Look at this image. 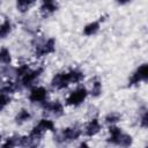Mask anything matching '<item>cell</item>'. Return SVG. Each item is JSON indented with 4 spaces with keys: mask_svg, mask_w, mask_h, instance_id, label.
Segmentation results:
<instances>
[{
    "mask_svg": "<svg viewBox=\"0 0 148 148\" xmlns=\"http://www.w3.org/2000/svg\"><path fill=\"white\" fill-rule=\"evenodd\" d=\"M10 62V52L8 51V49L2 47L0 50V65L7 66Z\"/></svg>",
    "mask_w": 148,
    "mask_h": 148,
    "instance_id": "2e32d148",
    "label": "cell"
},
{
    "mask_svg": "<svg viewBox=\"0 0 148 148\" xmlns=\"http://www.w3.org/2000/svg\"><path fill=\"white\" fill-rule=\"evenodd\" d=\"M58 9V5L56 0H43L40 6V14L43 16H49L53 14Z\"/></svg>",
    "mask_w": 148,
    "mask_h": 148,
    "instance_id": "30bf717a",
    "label": "cell"
},
{
    "mask_svg": "<svg viewBox=\"0 0 148 148\" xmlns=\"http://www.w3.org/2000/svg\"><path fill=\"white\" fill-rule=\"evenodd\" d=\"M42 72H43V68H37V69H34V71H28L23 76H21V83H22V86L23 87H25V88H28V87H31L34 83H35V81L39 77V75L42 74Z\"/></svg>",
    "mask_w": 148,
    "mask_h": 148,
    "instance_id": "277c9868",
    "label": "cell"
},
{
    "mask_svg": "<svg viewBox=\"0 0 148 148\" xmlns=\"http://www.w3.org/2000/svg\"><path fill=\"white\" fill-rule=\"evenodd\" d=\"M35 1L36 0H16L17 9L20 12H25V10H28L35 3Z\"/></svg>",
    "mask_w": 148,
    "mask_h": 148,
    "instance_id": "9a60e30c",
    "label": "cell"
},
{
    "mask_svg": "<svg viewBox=\"0 0 148 148\" xmlns=\"http://www.w3.org/2000/svg\"><path fill=\"white\" fill-rule=\"evenodd\" d=\"M98 30H99V22H91L84 27L83 34L86 36H91V35H95Z\"/></svg>",
    "mask_w": 148,
    "mask_h": 148,
    "instance_id": "7c38bea8",
    "label": "cell"
},
{
    "mask_svg": "<svg viewBox=\"0 0 148 148\" xmlns=\"http://www.w3.org/2000/svg\"><path fill=\"white\" fill-rule=\"evenodd\" d=\"M9 103H10L9 94H6L3 91H0V111L2 109H5Z\"/></svg>",
    "mask_w": 148,
    "mask_h": 148,
    "instance_id": "d6986e66",
    "label": "cell"
},
{
    "mask_svg": "<svg viewBox=\"0 0 148 148\" xmlns=\"http://www.w3.org/2000/svg\"><path fill=\"white\" fill-rule=\"evenodd\" d=\"M0 141H1V134H0Z\"/></svg>",
    "mask_w": 148,
    "mask_h": 148,
    "instance_id": "cb8c5ba5",
    "label": "cell"
},
{
    "mask_svg": "<svg viewBox=\"0 0 148 148\" xmlns=\"http://www.w3.org/2000/svg\"><path fill=\"white\" fill-rule=\"evenodd\" d=\"M51 84L53 88L56 89H64L66 88L68 84H71V80H69V74L68 73H58L53 76Z\"/></svg>",
    "mask_w": 148,
    "mask_h": 148,
    "instance_id": "8992f818",
    "label": "cell"
},
{
    "mask_svg": "<svg viewBox=\"0 0 148 148\" xmlns=\"http://www.w3.org/2000/svg\"><path fill=\"white\" fill-rule=\"evenodd\" d=\"M101 128H102V125L99 124V121H98L96 118H94L92 120H90V121L87 124L84 133H86V135H88V136H94V135H96V134L101 131Z\"/></svg>",
    "mask_w": 148,
    "mask_h": 148,
    "instance_id": "8fae6325",
    "label": "cell"
},
{
    "mask_svg": "<svg viewBox=\"0 0 148 148\" xmlns=\"http://www.w3.org/2000/svg\"><path fill=\"white\" fill-rule=\"evenodd\" d=\"M88 95V91L86 88H77L76 90L72 91L67 98H66V104L68 105H72V106H77L80 105L87 97Z\"/></svg>",
    "mask_w": 148,
    "mask_h": 148,
    "instance_id": "3957f363",
    "label": "cell"
},
{
    "mask_svg": "<svg viewBox=\"0 0 148 148\" xmlns=\"http://www.w3.org/2000/svg\"><path fill=\"white\" fill-rule=\"evenodd\" d=\"M131 143H132V136L123 132V133L120 134L118 141H117V145H118V146H123V147H127V146H130Z\"/></svg>",
    "mask_w": 148,
    "mask_h": 148,
    "instance_id": "ac0fdd59",
    "label": "cell"
},
{
    "mask_svg": "<svg viewBox=\"0 0 148 148\" xmlns=\"http://www.w3.org/2000/svg\"><path fill=\"white\" fill-rule=\"evenodd\" d=\"M12 31V23L9 20H5L0 24V38H5Z\"/></svg>",
    "mask_w": 148,
    "mask_h": 148,
    "instance_id": "5bb4252c",
    "label": "cell"
},
{
    "mask_svg": "<svg viewBox=\"0 0 148 148\" xmlns=\"http://www.w3.org/2000/svg\"><path fill=\"white\" fill-rule=\"evenodd\" d=\"M54 39L53 38H50L47 39L46 42L39 44L36 46V57H43V56H46V54H50L54 51Z\"/></svg>",
    "mask_w": 148,
    "mask_h": 148,
    "instance_id": "52a82bcc",
    "label": "cell"
},
{
    "mask_svg": "<svg viewBox=\"0 0 148 148\" xmlns=\"http://www.w3.org/2000/svg\"><path fill=\"white\" fill-rule=\"evenodd\" d=\"M0 86H1V81H0Z\"/></svg>",
    "mask_w": 148,
    "mask_h": 148,
    "instance_id": "d4e9b609",
    "label": "cell"
},
{
    "mask_svg": "<svg viewBox=\"0 0 148 148\" xmlns=\"http://www.w3.org/2000/svg\"><path fill=\"white\" fill-rule=\"evenodd\" d=\"M44 110L47 112V113H51L56 117L58 116H61L64 113V106L62 104L59 102V101H56V102H51V103H45L44 102Z\"/></svg>",
    "mask_w": 148,
    "mask_h": 148,
    "instance_id": "9c48e42d",
    "label": "cell"
},
{
    "mask_svg": "<svg viewBox=\"0 0 148 148\" xmlns=\"http://www.w3.org/2000/svg\"><path fill=\"white\" fill-rule=\"evenodd\" d=\"M30 118H31L30 112H29L28 110H25V109H22V110H20V111H18V113L16 114L15 120H16V123H17V124H23V123L28 121Z\"/></svg>",
    "mask_w": 148,
    "mask_h": 148,
    "instance_id": "4fadbf2b",
    "label": "cell"
},
{
    "mask_svg": "<svg viewBox=\"0 0 148 148\" xmlns=\"http://www.w3.org/2000/svg\"><path fill=\"white\" fill-rule=\"evenodd\" d=\"M90 94H91L94 97H98V96L102 94V83H101L99 81H95V82L92 83Z\"/></svg>",
    "mask_w": 148,
    "mask_h": 148,
    "instance_id": "ffe728a7",
    "label": "cell"
},
{
    "mask_svg": "<svg viewBox=\"0 0 148 148\" xmlns=\"http://www.w3.org/2000/svg\"><path fill=\"white\" fill-rule=\"evenodd\" d=\"M148 116H147V111H143V113H142V116H141V118H140V125L143 127V128H146L147 126H148Z\"/></svg>",
    "mask_w": 148,
    "mask_h": 148,
    "instance_id": "7402d4cb",
    "label": "cell"
},
{
    "mask_svg": "<svg viewBox=\"0 0 148 148\" xmlns=\"http://www.w3.org/2000/svg\"><path fill=\"white\" fill-rule=\"evenodd\" d=\"M47 96V91L43 87H35L29 94V99L34 103H44Z\"/></svg>",
    "mask_w": 148,
    "mask_h": 148,
    "instance_id": "ba28073f",
    "label": "cell"
},
{
    "mask_svg": "<svg viewBox=\"0 0 148 148\" xmlns=\"http://www.w3.org/2000/svg\"><path fill=\"white\" fill-rule=\"evenodd\" d=\"M120 118H121V116H120L118 112H110L109 114H106L105 121H106L108 124H114V123L119 121Z\"/></svg>",
    "mask_w": 148,
    "mask_h": 148,
    "instance_id": "44dd1931",
    "label": "cell"
},
{
    "mask_svg": "<svg viewBox=\"0 0 148 148\" xmlns=\"http://www.w3.org/2000/svg\"><path fill=\"white\" fill-rule=\"evenodd\" d=\"M80 135H81V131L77 127H68L59 132L54 140L58 142H67V141L76 140Z\"/></svg>",
    "mask_w": 148,
    "mask_h": 148,
    "instance_id": "7a4b0ae2",
    "label": "cell"
},
{
    "mask_svg": "<svg viewBox=\"0 0 148 148\" xmlns=\"http://www.w3.org/2000/svg\"><path fill=\"white\" fill-rule=\"evenodd\" d=\"M117 1H118V3H120V5H125V3L130 2L131 0H117Z\"/></svg>",
    "mask_w": 148,
    "mask_h": 148,
    "instance_id": "603a6c76",
    "label": "cell"
},
{
    "mask_svg": "<svg viewBox=\"0 0 148 148\" xmlns=\"http://www.w3.org/2000/svg\"><path fill=\"white\" fill-rule=\"evenodd\" d=\"M68 74H69L71 83H77V82L82 81V80H83V77H84L83 73H82V72H80V71H76V69H73V71L68 72Z\"/></svg>",
    "mask_w": 148,
    "mask_h": 148,
    "instance_id": "e0dca14e",
    "label": "cell"
},
{
    "mask_svg": "<svg viewBox=\"0 0 148 148\" xmlns=\"http://www.w3.org/2000/svg\"><path fill=\"white\" fill-rule=\"evenodd\" d=\"M54 130V124L52 120L50 119H42L39 120V123L32 128V131L30 132V136L35 138V139H39L42 138L43 133L46 132V131H53Z\"/></svg>",
    "mask_w": 148,
    "mask_h": 148,
    "instance_id": "6da1fadb",
    "label": "cell"
},
{
    "mask_svg": "<svg viewBox=\"0 0 148 148\" xmlns=\"http://www.w3.org/2000/svg\"><path fill=\"white\" fill-rule=\"evenodd\" d=\"M147 77H148V66L146 64H143L133 73V75L130 79V84L133 86V84H136L139 82L146 81Z\"/></svg>",
    "mask_w": 148,
    "mask_h": 148,
    "instance_id": "5b68a950",
    "label": "cell"
}]
</instances>
